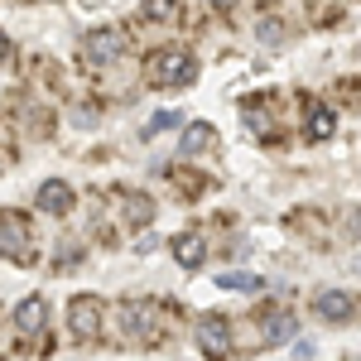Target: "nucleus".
<instances>
[{"label": "nucleus", "mask_w": 361, "mask_h": 361, "mask_svg": "<svg viewBox=\"0 0 361 361\" xmlns=\"http://www.w3.org/2000/svg\"><path fill=\"white\" fill-rule=\"evenodd\" d=\"M260 39H265V44H279V39H284V29H279L275 20H260Z\"/></svg>", "instance_id": "nucleus-19"}, {"label": "nucleus", "mask_w": 361, "mask_h": 361, "mask_svg": "<svg viewBox=\"0 0 361 361\" xmlns=\"http://www.w3.org/2000/svg\"><path fill=\"white\" fill-rule=\"evenodd\" d=\"M241 116H246V126L260 140H275L279 135V121H275V111H270L265 102H246V106H241Z\"/></svg>", "instance_id": "nucleus-10"}, {"label": "nucleus", "mask_w": 361, "mask_h": 361, "mask_svg": "<svg viewBox=\"0 0 361 361\" xmlns=\"http://www.w3.org/2000/svg\"><path fill=\"white\" fill-rule=\"evenodd\" d=\"M0 255L15 265H34V231L20 212H0Z\"/></svg>", "instance_id": "nucleus-2"}, {"label": "nucleus", "mask_w": 361, "mask_h": 361, "mask_svg": "<svg viewBox=\"0 0 361 361\" xmlns=\"http://www.w3.org/2000/svg\"><path fill=\"white\" fill-rule=\"evenodd\" d=\"M126 217H130L135 226H145L149 217H154V207H149V197H145V193H130V202H126Z\"/></svg>", "instance_id": "nucleus-16"}, {"label": "nucleus", "mask_w": 361, "mask_h": 361, "mask_svg": "<svg viewBox=\"0 0 361 361\" xmlns=\"http://www.w3.org/2000/svg\"><path fill=\"white\" fill-rule=\"evenodd\" d=\"M121 54H126V34H121V29H92V34L82 39L87 68H111Z\"/></svg>", "instance_id": "nucleus-4"}, {"label": "nucleus", "mask_w": 361, "mask_h": 361, "mask_svg": "<svg viewBox=\"0 0 361 361\" xmlns=\"http://www.w3.org/2000/svg\"><path fill=\"white\" fill-rule=\"evenodd\" d=\"M197 78V63L193 54H183V49H164V54L149 58V82L159 87H188Z\"/></svg>", "instance_id": "nucleus-3"}, {"label": "nucleus", "mask_w": 361, "mask_h": 361, "mask_svg": "<svg viewBox=\"0 0 361 361\" xmlns=\"http://www.w3.org/2000/svg\"><path fill=\"white\" fill-rule=\"evenodd\" d=\"M140 10H145L149 20H173V15H178V0H145Z\"/></svg>", "instance_id": "nucleus-18"}, {"label": "nucleus", "mask_w": 361, "mask_h": 361, "mask_svg": "<svg viewBox=\"0 0 361 361\" xmlns=\"http://www.w3.org/2000/svg\"><path fill=\"white\" fill-rule=\"evenodd\" d=\"M121 318H126V328H121L126 342H154V337L164 333V308L149 304V299L126 304V308H121Z\"/></svg>", "instance_id": "nucleus-1"}, {"label": "nucleus", "mask_w": 361, "mask_h": 361, "mask_svg": "<svg viewBox=\"0 0 361 361\" xmlns=\"http://www.w3.org/2000/svg\"><path fill=\"white\" fill-rule=\"evenodd\" d=\"M347 226H352V231L361 236V212H352V217H347Z\"/></svg>", "instance_id": "nucleus-20"}, {"label": "nucleus", "mask_w": 361, "mask_h": 361, "mask_svg": "<svg viewBox=\"0 0 361 361\" xmlns=\"http://www.w3.org/2000/svg\"><path fill=\"white\" fill-rule=\"evenodd\" d=\"M178 126H183V116H178V111H154V121H149L145 135H164V130H178Z\"/></svg>", "instance_id": "nucleus-17"}, {"label": "nucleus", "mask_w": 361, "mask_h": 361, "mask_svg": "<svg viewBox=\"0 0 361 361\" xmlns=\"http://www.w3.org/2000/svg\"><path fill=\"white\" fill-rule=\"evenodd\" d=\"M333 111H328V106H318V102H308V135L313 140H328L333 135Z\"/></svg>", "instance_id": "nucleus-15"}, {"label": "nucleus", "mask_w": 361, "mask_h": 361, "mask_svg": "<svg viewBox=\"0 0 361 361\" xmlns=\"http://www.w3.org/2000/svg\"><path fill=\"white\" fill-rule=\"evenodd\" d=\"M207 145H212V126H207V121H193V126H183V140H178V154H183V159L202 154Z\"/></svg>", "instance_id": "nucleus-13"}, {"label": "nucleus", "mask_w": 361, "mask_h": 361, "mask_svg": "<svg viewBox=\"0 0 361 361\" xmlns=\"http://www.w3.org/2000/svg\"><path fill=\"white\" fill-rule=\"evenodd\" d=\"M5 54H10V44H5V34H0V63H5Z\"/></svg>", "instance_id": "nucleus-21"}, {"label": "nucleus", "mask_w": 361, "mask_h": 361, "mask_svg": "<svg viewBox=\"0 0 361 361\" xmlns=\"http://www.w3.org/2000/svg\"><path fill=\"white\" fill-rule=\"evenodd\" d=\"M260 323H265V328H260V342H265V347H275V342H289V337H294V313H284V308L265 313Z\"/></svg>", "instance_id": "nucleus-11"}, {"label": "nucleus", "mask_w": 361, "mask_h": 361, "mask_svg": "<svg viewBox=\"0 0 361 361\" xmlns=\"http://www.w3.org/2000/svg\"><path fill=\"white\" fill-rule=\"evenodd\" d=\"M44 323H49V304L39 294H29L25 304L15 308V333L25 337V342H39L44 337Z\"/></svg>", "instance_id": "nucleus-6"}, {"label": "nucleus", "mask_w": 361, "mask_h": 361, "mask_svg": "<svg viewBox=\"0 0 361 361\" xmlns=\"http://www.w3.org/2000/svg\"><path fill=\"white\" fill-rule=\"evenodd\" d=\"M313 313L323 318V323H347L357 304H352V294H342V289H323L318 299H313Z\"/></svg>", "instance_id": "nucleus-8"}, {"label": "nucleus", "mask_w": 361, "mask_h": 361, "mask_svg": "<svg viewBox=\"0 0 361 361\" xmlns=\"http://www.w3.org/2000/svg\"><path fill=\"white\" fill-rule=\"evenodd\" d=\"M212 5H231V0H212Z\"/></svg>", "instance_id": "nucleus-22"}, {"label": "nucleus", "mask_w": 361, "mask_h": 361, "mask_svg": "<svg viewBox=\"0 0 361 361\" xmlns=\"http://www.w3.org/2000/svg\"><path fill=\"white\" fill-rule=\"evenodd\" d=\"M39 207H44V212H54V217L73 212V188H68L63 178H49V183H39Z\"/></svg>", "instance_id": "nucleus-9"}, {"label": "nucleus", "mask_w": 361, "mask_h": 361, "mask_svg": "<svg viewBox=\"0 0 361 361\" xmlns=\"http://www.w3.org/2000/svg\"><path fill=\"white\" fill-rule=\"evenodd\" d=\"M68 318H73V333L78 337H97V328H102V304L92 294H78L68 304Z\"/></svg>", "instance_id": "nucleus-7"}, {"label": "nucleus", "mask_w": 361, "mask_h": 361, "mask_svg": "<svg viewBox=\"0 0 361 361\" xmlns=\"http://www.w3.org/2000/svg\"><path fill=\"white\" fill-rule=\"evenodd\" d=\"M197 347L207 352V361H226L231 357V323H226L222 313L197 318Z\"/></svg>", "instance_id": "nucleus-5"}, {"label": "nucleus", "mask_w": 361, "mask_h": 361, "mask_svg": "<svg viewBox=\"0 0 361 361\" xmlns=\"http://www.w3.org/2000/svg\"><path fill=\"white\" fill-rule=\"evenodd\" d=\"M202 255H207V246H202V236H193V231L173 236V260H178L183 270H197V265H202Z\"/></svg>", "instance_id": "nucleus-12"}, {"label": "nucleus", "mask_w": 361, "mask_h": 361, "mask_svg": "<svg viewBox=\"0 0 361 361\" xmlns=\"http://www.w3.org/2000/svg\"><path fill=\"white\" fill-rule=\"evenodd\" d=\"M217 284H222V289H236V294H255V289H265V279L250 275V270H226Z\"/></svg>", "instance_id": "nucleus-14"}]
</instances>
